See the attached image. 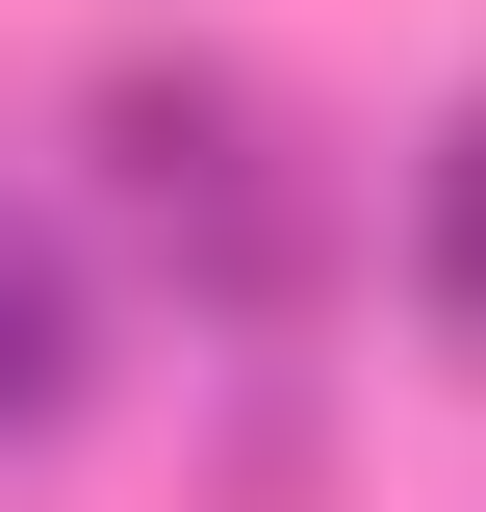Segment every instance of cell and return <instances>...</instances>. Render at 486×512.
Here are the masks:
<instances>
[{
  "label": "cell",
  "mask_w": 486,
  "mask_h": 512,
  "mask_svg": "<svg viewBox=\"0 0 486 512\" xmlns=\"http://www.w3.org/2000/svg\"><path fill=\"white\" fill-rule=\"evenodd\" d=\"M77 128H103V205L154 256H180V308H307V256H333V205H307V154H282V103H256L231 52H154L128 26L103 77H77Z\"/></svg>",
  "instance_id": "cell-1"
},
{
  "label": "cell",
  "mask_w": 486,
  "mask_h": 512,
  "mask_svg": "<svg viewBox=\"0 0 486 512\" xmlns=\"http://www.w3.org/2000/svg\"><path fill=\"white\" fill-rule=\"evenodd\" d=\"M77 410H103V282L52 205H0V461H52Z\"/></svg>",
  "instance_id": "cell-3"
},
{
  "label": "cell",
  "mask_w": 486,
  "mask_h": 512,
  "mask_svg": "<svg viewBox=\"0 0 486 512\" xmlns=\"http://www.w3.org/2000/svg\"><path fill=\"white\" fill-rule=\"evenodd\" d=\"M384 282H410V333L435 359H486V77L384 154Z\"/></svg>",
  "instance_id": "cell-2"
}]
</instances>
